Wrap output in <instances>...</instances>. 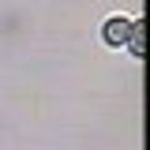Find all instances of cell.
Returning <instances> with one entry per match:
<instances>
[{
  "instance_id": "1",
  "label": "cell",
  "mask_w": 150,
  "mask_h": 150,
  "mask_svg": "<svg viewBox=\"0 0 150 150\" xmlns=\"http://www.w3.org/2000/svg\"><path fill=\"white\" fill-rule=\"evenodd\" d=\"M128 34H131L128 19H109V23H105V41H109V45H124Z\"/></svg>"
},
{
  "instance_id": "2",
  "label": "cell",
  "mask_w": 150,
  "mask_h": 150,
  "mask_svg": "<svg viewBox=\"0 0 150 150\" xmlns=\"http://www.w3.org/2000/svg\"><path fill=\"white\" fill-rule=\"evenodd\" d=\"M143 30H146L143 23H131V34H128V41H131V53H135V56H143Z\"/></svg>"
}]
</instances>
